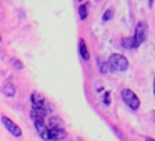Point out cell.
I'll return each instance as SVG.
<instances>
[{
	"instance_id": "obj_9",
	"label": "cell",
	"mask_w": 155,
	"mask_h": 141,
	"mask_svg": "<svg viewBox=\"0 0 155 141\" xmlns=\"http://www.w3.org/2000/svg\"><path fill=\"white\" fill-rule=\"evenodd\" d=\"M78 17H80V20H85L88 17V4H82L78 7Z\"/></svg>"
},
{
	"instance_id": "obj_2",
	"label": "cell",
	"mask_w": 155,
	"mask_h": 141,
	"mask_svg": "<svg viewBox=\"0 0 155 141\" xmlns=\"http://www.w3.org/2000/svg\"><path fill=\"white\" fill-rule=\"evenodd\" d=\"M147 33H148V28H147V24L145 22H138L137 27H135V35L134 38V48L140 47L145 40H147Z\"/></svg>"
},
{
	"instance_id": "obj_17",
	"label": "cell",
	"mask_w": 155,
	"mask_h": 141,
	"mask_svg": "<svg viewBox=\"0 0 155 141\" xmlns=\"http://www.w3.org/2000/svg\"><path fill=\"white\" fill-rule=\"evenodd\" d=\"M0 42H2V35H0Z\"/></svg>"
},
{
	"instance_id": "obj_1",
	"label": "cell",
	"mask_w": 155,
	"mask_h": 141,
	"mask_svg": "<svg viewBox=\"0 0 155 141\" xmlns=\"http://www.w3.org/2000/svg\"><path fill=\"white\" fill-rule=\"evenodd\" d=\"M108 71H127L128 70V60L122 53H112L107 60Z\"/></svg>"
},
{
	"instance_id": "obj_5",
	"label": "cell",
	"mask_w": 155,
	"mask_h": 141,
	"mask_svg": "<svg viewBox=\"0 0 155 141\" xmlns=\"http://www.w3.org/2000/svg\"><path fill=\"white\" fill-rule=\"evenodd\" d=\"M0 121H2V124L7 128V131L12 134V136H15V138H20V136H22V128L18 126V124H15L8 116L2 114V116H0Z\"/></svg>"
},
{
	"instance_id": "obj_12",
	"label": "cell",
	"mask_w": 155,
	"mask_h": 141,
	"mask_svg": "<svg viewBox=\"0 0 155 141\" xmlns=\"http://www.w3.org/2000/svg\"><path fill=\"white\" fill-rule=\"evenodd\" d=\"M12 65H14V68H17V70H22V68H24V65H22V61L18 60V58H12Z\"/></svg>"
},
{
	"instance_id": "obj_15",
	"label": "cell",
	"mask_w": 155,
	"mask_h": 141,
	"mask_svg": "<svg viewBox=\"0 0 155 141\" xmlns=\"http://www.w3.org/2000/svg\"><path fill=\"white\" fill-rule=\"evenodd\" d=\"M145 141H155V139H152V138H145Z\"/></svg>"
},
{
	"instance_id": "obj_6",
	"label": "cell",
	"mask_w": 155,
	"mask_h": 141,
	"mask_svg": "<svg viewBox=\"0 0 155 141\" xmlns=\"http://www.w3.org/2000/svg\"><path fill=\"white\" fill-rule=\"evenodd\" d=\"M30 103H32V108H35V110H42V108L48 106L45 96L42 93H38V91H34V93L30 95Z\"/></svg>"
},
{
	"instance_id": "obj_4",
	"label": "cell",
	"mask_w": 155,
	"mask_h": 141,
	"mask_svg": "<svg viewBox=\"0 0 155 141\" xmlns=\"http://www.w3.org/2000/svg\"><path fill=\"white\" fill-rule=\"evenodd\" d=\"M40 138H44L45 141H62L67 138V131L65 128H47V131Z\"/></svg>"
},
{
	"instance_id": "obj_16",
	"label": "cell",
	"mask_w": 155,
	"mask_h": 141,
	"mask_svg": "<svg viewBox=\"0 0 155 141\" xmlns=\"http://www.w3.org/2000/svg\"><path fill=\"white\" fill-rule=\"evenodd\" d=\"M153 95H155V80H153Z\"/></svg>"
},
{
	"instance_id": "obj_10",
	"label": "cell",
	"mask_w": 155,
	"mask_h": 141,
	"mask_svg": "<svg viewBox=\"0 0 155 141\" xmlns=\"http://www.w3.org/2000/svg\"><path fill=\"white\" fill-rule=\"evenodd\" d=\"M98 70H100V73H107L108 71V65L104 60H100V58H98Z\"/></svg>"
},
{
	"instance_id": "obj_14",
	"label": "cell",
	"mask_w": 155,
	"mask_h": 141,
	"mask_svg": "<svg viewBox=\"0 0 155 141\" xmlns=\"http://www.w3.org/2000/svg\"><path fill=\"white\" fill-rule=\"evenodd\" d=\"M104 105L105 106H110V91H105L104 93Z\"/></svg>"
},
{
	"instance_id": "obj_8",
	"label": "cell",
	"mask_w": 155,
	"mask_h": 141,
	"mask_svg": "<svg viewBox=\"0 0 155 141\" xmlns=\"http://www.w3.org/2000/svg\"><path fill=\"white\" fill-rule=\"evenodd\" d=\"M78 53H80V58L84 61H88L90 60V53H88V48H87V43H85L84 38L78 40Z\"/></svg>"
},
{
	"instance_id": "obj_3",
	"label": "cell",
	"mask_w": 155,
	"mask_h": 141,
	"mask_svg": "<svg viewBox=\"0 0 155 141\" xmlns=\"http://www.w3.org/2000/svg\"><path fill=\"white\" fill-rule=\"evenodd\" d=\"M122 100H124V103L127 105L130 110H138V106H140V100H138V96L134 93L132 90H128V88H124L122 90Z\"/></svg>"
},
{
	"instance_id": "obj_11",
	"label": "cell",
	"mask_w": 155,
	"mask_h": 141,
	"mask_svg": "<svg viewBox=\"0 0 155 141\" xmlns=\"http://www.w3.org/2000/svg\"><path fill=\"white\" fill-rule=\"evenodd\" d=\"M112 17H114V10H112V8H108V10H105V14H104V22H108V20H112Z\"/></svg>"
},
{
	"instance_id": "obj_7",
	"label": "cell",
	"mask_w": 155,
	"mask_h": 141,
	"mask_svg": "<svg viewBox=\"0 0 155 141\" xmlns=\"http://www.w3.org/2000/svg\"><path fill=\"white\" fill-rule=\"evenodd\" d=\"M2 93L5 95V96L12 98L17 95V88H15V85L12 83V81H5L4 85H2Z\"/></svg>"
},
{
	"instance_id": "obj_13",
	"label": "cell",
	"mask_w": 155,
	"mask_h": 141,
	"mask_svg": "<svg viewBox=\"0 0 155 141\" xmlns=\"http://www.w3.org/2000/svg\"><path fill=\"white\" fill-rule=\"evenodd\" d=\"M124 47L127 48H134V38H124Z\"/></svg>"
}]
</instances>
